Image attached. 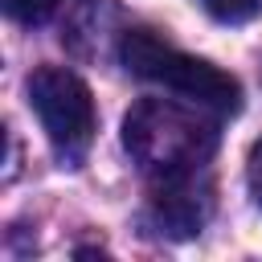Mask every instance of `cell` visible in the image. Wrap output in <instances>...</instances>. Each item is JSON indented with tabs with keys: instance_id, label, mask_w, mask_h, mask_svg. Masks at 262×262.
<instances>
[{
	"instance_id": "cell-6",
	"label": "cell",
	"mask_w": 262,
	"mask_h": 262,
	"mask_svg": "<svg viewBox=\"0 0 262 262\" xmlns=\"http://www.w3.org/2000/svg\"><path fill=\"white\" fill-rule=\"evenodd\" d=\"M0 4L16 25H45L57 8V0H0Z\"/></svg>"
},
{
	"instance_id": "cell-4",
	"label": "cell",
	"mask_w": 262,
	"mask_h": 262,
	"mask_svg": "<svg viewBox=\"0 0 262 262\" xmlns=\"http://www.w3.org/2000/svg\"><path fill=\"white\" fill-rule=\"evenodd\" d=\"M209 209H213V196H209V180H205L201 172H184V176H164V180H156L151 217H156L160 233L192 237V233H201Z\"/></svg>"
},
{
	"instance_id": "cell-5",
	"label": "cell",
	"mask_w": 262,
	"mask_h": 262,
	"mask_svg": "<svg viewBox=\"0 0 262 262\" xmlns=\"http://www.w3.org/2000/svg\"><path fill=\"white\" fill-rule=\"evenodd\" d=\"M201 4L221 25H246V20H254L262 12V0H201Z\"/></svg>"
},
{
	"instance_id": "cell-3",
	"label": "cell",
	"mask_w": 262,
	"mask_h": 262,
	"mask_svg": "<svg viewBox=\"0 0 262 262\" xmlns=\"http://www.w3.org/2000/svg\"><path fill=\"white\" fill-rule=\"evenodd\" d=\"M29 102L41 119V131L57 156H82L94 139V98L90 86L66 66H41L29 78Z\"/></svg>"
},
{
	"instance_id": "cell-1",
	"label": "cell",
	"mask_w": 262,
	"mask_h": 262,
	"mask_svg": "<svg viewBox=\"0 0 262 262\" xmlns=\"http://www.w3.org/2000/svg\"><path fill=\"white\" fill-rule=\"evenodd\" d=\"M196 111H201L196 102L184 106L164 98H143L139 106H131L123 119V143L131 160L156 180L201 172V164L217 147V127Z\"/></svg>"
},
{
	"instance_id": "cell-2",
	"label": "cell",
	"mask_w": 262,
	"mask_h": 262,
	"mask_svg": "<svg viewBox=\"0 0 262 262\" xmlns=\"http://www.w3.org/2000/svg\"><path fill=\"white\" fill-rule=\"evenodd\" d=\"M119 57H123V66H127L135 78L156 82V86L172 90L176 98L196 102L201 111H213L217 119L242 111V86H237L233 74L217 70V66L205 61V57H192V53L168 45V41L156 37L151 29H131V33H123Z\"/></svg>"
},
{
	"instance_id": "cell-7",
	"label": "cell",
	"mask_w": 262,
	"mask_h": 262,
	"mask_svg": "<svg viewBox=\"0 0 262 262\" xmlns=\"http://www.w3.org/2000/svg\"><path fill=\"white\" fill-rule=\"evenodd\" d=\"M246 184H250V196L262 205V139L250 147V160H246Z\"/></svg>"
}]
</instances>
